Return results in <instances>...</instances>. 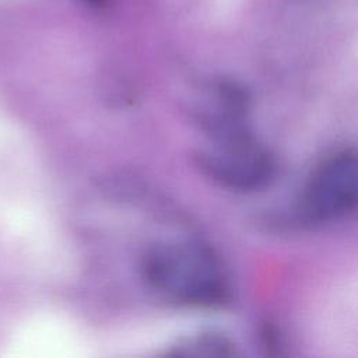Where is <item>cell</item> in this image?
<instances>
[{
  "mask_svg": "<svg viewBox=\"0 0 358 358\" xmlns=\"http://www.w3.org/2000/svg\"><path fill=\"white\" fill-rule=\"evenodd\" d=\"M145 285L165 301L192 308H218L231 299V285L218 256L200 242H162L141 260Z\"/></svg>",
  "mask_w": 358,
  "mask_h": 358,
  "instance_id": "1",
  "label": "cell"
},
{
  "mask_svg": "<svg viewBox=\"0 0 358 358\" xmlns=\"http://www.w3.org/2000/svg\"><path fill=\"white\" fill-rule=\"evenodd\" d=\"M176 348H178V354H185V355H231L234 354L231 341L227 337L221 334H214V333L196 336Z\"/></svg>",
  "mask_w": 358,
  "mask_h": 358,
  "instance_id": "4",
  "label": "cell"
},
{
  "mask_svg": "<svg viewBox=\"0 0 358 358\" xmlns=\"http://www.w3.org/2000/svg\"><path fill=\"white\" fill-rule=\"evenodd\" d=\"M357 199V154L343 148L327 155L310 173L299 200V214L310 224L330 222L351 213Z\"/></svg>",
  "mask_w": 358,
  "mask_h": 358,
  "instance_id": "2",
  "label": "cell"
},
{
  "mask_svg": "<svg viewBox=\"0 0 358 358\" xmlns=\"http://www.w3.org/2000/svg\"><path fill=\"white\" fill-rule=\"evenodd\" d=\"M194 159L207 178L238 192L259 190L275 173L273 155L259 144L252 131L214 141L210 150L199 151Z\"/></svg>",
  "mask_w": 358,
  "mask_h": 358,
  "instance_id": "3",
  "label": "cell"
},
{
  "mask_svg": "<svg viewBox=\"0 0 358 358\" xmlns=\"http://www.w3.org/2000/svg\"><path fill=\"white\" fill-rule=\"evenodd\" d=\"M83 3H85L87 6H91V7H96V8H102L108 4V0H81Z\"/></svg>",
  "mask_w": 358,
  "mask_h": 358,
  "instance_id": "5",
  "label": "cell"
}]
</instances>
